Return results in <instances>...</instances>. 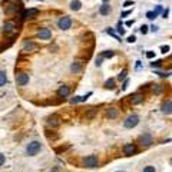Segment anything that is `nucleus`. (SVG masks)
<instances>
[{
    "instance_id": "nucleus-1",
    "label": "nucleus",
    "mask_w": 172,
    "mask_h": 172,
    "mask_svg": "<svg viewBox=\"0 0 172 172\" xmlns=\"http://www.w3.org/2000/svg\"><path fill=\"white\" fill-rule=\"evenodd\" d=\"M40 148H42V145H40L39 141H32V142L26 146V152H27L29 156H34L39 151H40Z\"/></svg>"
},
{
    "instance_id": "nucleus-2",
    "label": "nucleus",
    "mask_w": 172,
    "mask_h": 172,
    "mask_svg": "<svg viewBox=\"0 0 172 172\" xmlns=\"http://www.w3.org/2000/svg\"><path fill=\"white\" fill-rule=\"evenodd\" d=\"M138 123H139V116H138V115H129V116L125 119L123 126L128 128V129H132V128H135Z\"/></svg>"
},
{
    "instance_id": "nucleus-3",
    "label": "nucleus",
    "mask_w": 172,
    "mask_h": 172,
    "mask_svg": "<svg viewBox=\"0 0 172 172\" xmlns=\"http://www.w3.org/2000/svg\"><path fill=\"white\" fill-rule=\"evenodd\" d=\"M57 26H59V29H62V30H67V29H70V26H72V19L69 16L60 17L59 22H57Z\"/></svg>"
},
{
    "instance_id": "nucleus-4",
    "label": "nucleus",
    "mask_w": 172,
    "mask_h": 172,
    "mask_svg": "<svg viewBox=\"0 0 172 172\" xmlns=\"http://www.w3.org/2000/svg\"><path fill=\"white\" fill-rule=\"evenodd\" d=\"M83 164L86 168H90V169H93V168H98V158L95 155H89L85 158V161H83Z\"/></svg>"
},
{
    "instance_id": "nucleus-5",
    "label": "nucleus",
    "mask_w": 172,
    "mask_h": 172,
    "mask_svg": "<svg viewBox=\"0 0 172 172\" xmlns=\"http://www.w3.org/2000/svg\"><path fill=\"white\" fill-rule=\"evenodd\" d=\"M17 10H20V4L16 3V1H10L7 4H4V12H6V15H13V13H16Z\"/></svg>"
},
{
    "instance_id": "nucleus-6",
    "label": "nucleus",
    "mask_w": 172,
    "mask_h": 172,
    "mask_svg": "<svg viewBox=\"0 0 172 172\" xmlns=\"http://www.w3.org/2000/svg\"><path fill=\"white\" fill-rule=\"evenodd\" d=\"M139 143L142 145V146H151L152 145V135L151 133H148V132H145V133H142L139 136Z\"/></svg>"
},
{
    "instance_id": "nucleus-7",
    "label": "nucleus",
    "mask_w": 172,
    "mask_h": 172,
    "mask_svg": "<svg viewBox=\"0 0 172 172\" xmlns=\"http://www.w3.org/2000/svg\"><path fill=\"white\" fill-rule=\"evenodd\" d=\"M36 49H37V45H36L34 42H32V40H25L22 52L27 53V52H33V50H36Z\"/></svg>"
},
{
    "instance_id": "nucleus-8",
    "label": "nucleus",
    "mask_w": 172,
    "mask_h": 172,
    "mask_svg": "<svg viewBox=\"0 0 172 172\" xmlns=\"http://www.w3.org/2000/svg\"><path fill=\"white\" fill-rule=\"evenodd\" d=\"M16 82L19 86H25L29 83V75L27 73H19L16 76Z\"/></svg>"
},
{
    "instance_id": "nucleus-9",
    "label": "nucleus",
    "mask_w": 172,
    "mask_h": 172,
    "mask_svg": "<svg viewBox=\"0 0 172 172\" xmlns=\"http://www.w3.org/2000/svg\"><path fill=\"white\" fill-rule=\"evenodd\" d=\"M37 36L40 37L42 40H49L50 37H52V32H50L49 29L43 27V29H40V30L37 32Z\"/></svg>"
},
{
    "instance_id": "nucleus-10",
    "label": "nucleus",
    "mask_w": 172,
    "mask_h": 172,
    "mask_svg": "<svg viewBox=\"0 0 172 172\" xmlns=\"http://www.w3.org/2000/svg\"><path fill=\"white\" fill-rule=\"evenodd\" d=\"M161 111H162V113H165V115H171L172 113V100L164 102L162 106H161Z\"/></svg>"
},
{
    "instance_id": "nucleus-11",
    "label": "nucleus",
    "mask_w": 172,
    "mask_h": 172,
    "mask_svg": "<svg viewBox=\"0 0 172 172\" xmlns=\"http://www.w3.org/2000/svg\"><path fill=\"white\" fill-rule=\"evenodd\" d=\"M123 151H125V155L126 156H132L136 152V146H135V143H126L125 148H123Z\"/></svg>"
},
{
    "instance_id": "nucleus-12",
    "label": "nucleus",
    "mask_w": 172,
    "mask_h": 172,
    "mask_svg": "<svg viewBox=\"0 0 172 172\" xmlns=\"http://www.w3.org/2000/svg\"><path fill=\"white\" fill-rule=\"evenodd\" d=\"M118 115H119V109L118 108H108L106 109V116L109 118V119H115V118H118Z\"/></svg>"
},
{
    "instance_id": "nucleus-13",
    "label": "nucleus",
    "mask_w": 172,
    "mask_h": 172,
    "mask_svg": "<svg viewBox=\"0 0 172 172\" xmlns=\"http://www.w3.org/2000/svg\"><path fill=\"white\" fill-rule=\"evenodd\" d=\"M129 100H131L132 105H139V103L143 102V96L139 95V93H135V95H131V96H129Z\"/></svg>"
},
{
    "instance_id": "nucleus-14",
    "label": "nucleus",
    "mask_w": 172,
    "mask_h": 172,
    "mask_svg": "<svg viewBox=\"0 0 172 172\" xmlns=\"http://www.w3.org/2000/svg\"><path fill=\"white\" fill-rule=\"evenodd\" d=\"M59 123H60V118H59L57 115H52V116H49V118H48V125H49V126H52V128L57 126Z\"/></svg>"
},
{
    "instance_id": "nucleus-15",
    "label": "nucleus",
    "mask_w": 172,
    "mask_h": 172,
    "mask_svg": "<svg viewBox=\"0 0 172 172\" xmlns=\"http://www.w3.org/2000/svg\"><path fill=\"white\" fill-rule=\"evenodd\" d=\"M69 93H70V89H69V86H66V85L60 86L59 90H57V95H59L60 98H66V96H69Z\"/></svg>"
},
{
    "instance_id": "nucleus-16",
    "label": "nucleus",
    "mask_w": 172,
    "mask_h": 172,
    "mask_svg": "<svg viewBox=\"0 0 172 172\" xmlns=\"http://www.w3.org/2000/svg\"><path fill=\"white\" fill-rule=\"evenodd\" d=\"M111 12H112V9H111V6H109L108 3H103V4L99 7V13H100L102 16H108Z\"/></svg>"
},
{
    "instance_id": "nucleus-17",
    "label": "nucleus",
    "mask_w": 172,
    "mask_h": 172,
    "mask_svg": "<svg viewBox=\"0 0 172 172\" xmlns=\"http://www.w3.org/2000/svg\"><path fill=\"white\" fill-rule=\"evenodd\" d=\"M70 70H72L73 73H79V72L82 70V63H79V62H73L72 66H70Z\"/></svg>"
},
{
    "instance_id": "nucleus-18",
    "label": "nucleus",
    "mask_w": 172,
    "mask_h": 172,
    "mask_svg": "<svg viewBox=\"0 0 172 172\" xmlns=\"http://www.w3.org/2000/svg\"><path fill=\"white\" fill-rule=\"evenodd\" d=\"M15 30V23H12V22H7V23H4L3 26V32L4 33H10Z\"/></svg>"
},
{
    "instance_id": "nucleus-19",
    "label": "nucleus",
    "mask_w": 172,
    "mask_h": 172,
    "mask_svg": "<svg viewBox=\"0 0 172 172\" xmlns=\"http://www.w3.org/2000/svg\"><path fill=\"white\" fill-rule=\"evenodd\" d=\"M37 9H29V10H26V19H33V17L37 16Z\"/></svg>"
},
{
    "instance_id": "nucleus-20",
    "label": "nucleus",
    "mask_w": 172,
    "mask_h": 172,
    "mask_svg": "<svg viewBox=\"0 0 172 172\" xmlns=\"http://www.w3.org/2000/svg\"><path fill=\"white\" fill-rule=\"evenodd\" d=\"M162 90H164V86H162V85H159V83L152 85V92H154L155 95H161V93H162Z\"/></svg>"
},
{
    "instance_id": "nucleus-21",
    "label": "nucleus",
    "mask_w": 172,
    "mask_h": 172,
    "mask_svg": "<svg viewBox=\"0 0 172 172\" xmlns=\"http://www.w3.org/2000/svg\"><path fill=\"white\" fill-rule=\"evenodd\" d=\"M81 7H82V3H81L79 0H73V1L70 3V9H72V10H75V12L81 10Z\"/></svg>"
},
{
    "instance_id": "nucleus-22",
    "label": "nucleus",
    "mask_w": 172,
    "mask_h": 172,
    "mask_svg": "<svg viewBox=\"0 0 172 172\" xmlns=\"http://www.w3.org/2000/svg\"><path fill=\"white\" fill-rule=\"evenodd\" d=\"M6 82H7V76H6V72L0 70V86L6 85Z\"/></svg>"
},
{
    "instance_id": "nucleus-23",
    "label": "nucleus",
    "mask_w": 172,
    "mask_h": 172,
    "mask_svg": "<svg viewBox=\"0 0 172 172\" xmlns=\"http://www.w3.org/2000/svg\"><path fill=\"white\" fill-rule=\"evenodd\" d=\"M105 88L106 89H115V79H108L105 82Z\"/></svg>"
},
{
    "instance_id": "nucleus-24",
    "label": "nucleus",
    "mask_w": 172,
    "mask_h": 172,
    "mask_svg": "<svg viewBox=\"0 0 172 172\" xmlns=\"http://www.w3.org/2000/svg\"><path fill=\"white\" fill-rule=\"evenodd\" d=\"M113 55H115V53L112 52V50H106V52H103L100 56L103 57V59H111V57H113Z\"/></svg>"
},
{
    "instance_id": "nucleus-25",
    "label": "nucleus",
    "mask_w": 172,
    "mask_h": 172,
    "mask_svg": "<svg viewBox=\"0 0 172 172\" xmlns=\"http://www.w3.org/2000/svg\"><path fill=\"white\" fill-rule=\"evenodd\" d=\"M142 172H156V169L154 165H146V166H143V171Z\"/></svg>"
},
{
    "instance_id": "nucleus-26",
    "label": "nucleus",
    "mask_w": 172,
    "mask_h": 172,
    "mask_svg": "<svg viewBox=\"0 0 172 172\" xmlns=\"http://www.w3.org/2000/svg\"><path fill=\"white\" fill-rule=\"evenodd\" d=\"M106 32L109 33L111 36H113V37H115V39H116V40H119V42H121V37H119V36H118V34H116V33H115L113 30L111 29V27H109V29H106Z\"/></svg>"
},
{
    "instance_id": "nucleus-27",
    "label": "nucleus",
    "mask_w": 172,
    "mask_h": 172,
    "mask_svg": "<svg viewBox=\"0 0 172 172\" xmlns=\"http://www.w3.org/2000/svg\"><path fill=\"white\" fill-rule=\"evenodd\" d=\"M162 12H164V9H162V6H161V4H158V6L155 7V10H154V13H155L156 16H158V15H161Z\"/></svg>"
},
{
    "instance_id": "nucleus-28",
    "label": "nucleus",
    "mask_w": 172,
    "mask_h": 172,
    "mask_svg": "<svg viewBox=\"0 0 172 172\" xmlns=\"http://www.w3.org/2000/svg\"><path fill=\"white\" fill-rule=\"evenodd\" d=\"M126 75H128V72H126V70H125V69H123L122 72H121V73H119V76H118V79H119V81H123V79H125V78H126Z\"/></svg>"
},
{
    "instance_id": "nucleus-29",
    "label": "nucleus",
    "mask_w": 172,
    "mask_h": 172,
    "mask_svg": "<svg viewBox=\"0 0 172 172\" xmlns=\"http://www.w3.org/2000/svg\"><path fill=\"white\" fill-rule=\"evenodd\" d=\"M118 33H119L121 36H122V34H125V29H122V23H121V22L118 23Z\"/></svg>"
},
{
    "instance_id": "nucleus-30",
    "label": "nucleus",
    "mask_w": 172,
    "mask_h": 172,
    "mask_svg": "<svg viewBox=\"0 0 172 172\" xmlns=\"http://www.w3.org/2000/svg\"><path fill=\"white\" fill-rule=\"evenodd\" d=\"M146 17L149 19V20H154V19L156 17V15L154 13V12H148V13H146Z\"/></svg>"
},
{
    "instance_id": "nucleus-31",
    "label": "nucleus",
    "mask_w": 172,
    "mask_h": 172,
    "mask_svg": "<svg viewBox=\"0 0 172 172\" xmlns=\"http://www.w3.org/2000/svg\"><path fill=\"white\" fill-rule=\"evenodd\" d=\"M161 52H162V53H168V52H169V46H168V45L161 46Z\"/></svg>"
},
{
    "instance_id": "nucleus-32",
    "label": "nucleus",
    "mask_w": 172,
    "mask_h": 172,
    "mask_svg": "<svg viewBox=\"0 0 172 172\" xmlns=\"http://www.w3.org/2000/svg\"><path fill=\"white\" fill-rule=\"evenodd\" d=\"M128 85H129V79H125L122 83V90H126L128 89Z\"/></svg>"
},
{
    "instance_id": "nucleus-33",
    "label": "nucleus",
    "mask_w": 172,
    "mask_h": 172,
    "mask_svg": "<svg viewBox=\"0 0 172 172\" xmlns=\"http://www.w3.org/2000/svg\"><path fill=\"white\" fill-rule=\"evenodd\" d=\"M129 6H133V1H132V0H126V1H123V7H129Z\"/></svg>"
},
{
    "instance_id": "nucleus-34",
    "label": "nucleus",
    "mask_w": 172,
    "mask_h": 172,
    "mask_svg": "<svg viewBox=\"0 0 172 172\" xmlns=\"http://www.w3.org/2000/svg\"><path fill=\"white\" fill-rule=\"evenodd\" d=\"M146 57L148 59H154V57H155V52H152V50L146 52Z\"/></svg>"
},
{
    "instance_id": "nucleus-35",
    "label": "nucleus",
    "mask_w": 172,
    "mask_h": 172,
    "mask_svg": "<svg viewBox=\"0 0 172 172\" xmlns=\"http://www.w3.org/2000/svg\"><path fill=\"white\" fill-rule=\"evenodd\" d=\"M81 98H82V96H75L73 99H70V103H78V102H81Z\"/></svg>"
},
{
    "instance_id": "nucleus-36",
    "label": "nucleus",
    "mask_w": 172,
    "mask_h": 172,
    "mask_svg": "<svg viewBox=\"0 0 172 172\" xmlns=\"http://www.w3.org/2000/svg\"><path fill=\"white\" fill-rule=\"evenodd\" d=\"M161 63H162L161 60H156V62H152V63H151V66H152V67H159V66H161Z\"/></svg>"
},
{
    "instance_id": "nucleus-37",
    "label": "nucleus",
    "mask_w": 172,
    "mask_h": 172,
    "mask_svg": "<svg viewBox=\"0 0 172 172\" xmlns=\"http://www.w3.org/2000/svg\"><path fill=\"white\" fill-rule=\"evenodd\" d=\"M155 73H156V75H159L161 78H168V76L171 75V73H164V72H155Z\"/></svg>"
},
{
    "instance_id": "nucleus-38",
    "label": "nucleus",
    "mask_w": 172,
    "mask_h": 172,
    "mask_svg": "<svg viewBox=\"0 0 172 172\" xmlns=\"http://www.w3.org/2000/svg\"><path fill=\"white\" fill-rule=\"evenodd\" d=\"M141 32L143 33V34H146V33H148V26H145V25L141 26Z\"/></svg>"
},
{
    "instance_id": "nucleus-39",
    "label": "nucleus",
    "mask_w": 172,
    "mask_h": 172,
    "mask_svg": "<svg viewBox=\"0 0 172 172\" xmlns=\"http://www.w3.org/2000/svg\"><path fill=\"white\" fill-rule=\"evenodd\" d=\"M128 42H129V43H135V42H136V37L132 34V36H129V37H128Z\"/></svg>"
},
{
    "instance_id": "nucleus-40",
    "label": "nucleus",
    "mask_w": 172,
    "mask_h": 172,
    "mask_svg": "<svg viewBox=\"0 0 172 172\" xmlns=\"http://www.w3.org/2000/svg\"><path fill=\"white\" fill-rule=\"evenodd\" d=\"M90 95H92V92H89V93H86V95H85V96H82V98H81V102H85V100H86V99L89 98Z\"/></svg>"
},
{
    "instance_id": "nucleus-41",
    "label": "nucleus",
    "mask_w": 172,
    "mask_h": 172,
    "mask_svg": "<svg viewBox=\"0 0 172 172\" xmlns=\"http://www.w3.org/2000/svg\"><path fill=\"white\" fill-rule=\"evenodd\" d=\"M131 13H132V10H125V12H123L122 15H121V16H122V17H126V16H129Z\"/></svg>"
},
{
    "instance_id": "nucleus-42",
    "label": "nucleus",
    "mask_w": 172,
    "mask_h": 172,
    "mask_svg": "<svg viewBox=\"0 0 172 172\" xmlns=\"http://www.w3.org/2000/svg\"><path fill=\"white\" fill-rule=\"evenodd\" d=\"M4 162H6V158H4V155H1V154H0V166L4 164Z\"/></svg>"
},
{
    "instance_id": "nucleus-43",
    "label": "nucleus",
    "mask_w": 172,
    "mask_h": 172,
    "mask_svg": "<svg viewBox=\"0 0 172 172\" xmlns=\"http://www.w3.org/2000/svg\"><path fill=\"white\" fill-rule=\"evenodd\" d=\"M102 60H103V57L99 56L98 59H96V66H100V65H102Z\"/></svg>"
},
{
    "instance_id": "nucleus-44",
    "label": "nucleus",
    "mask_w": 172,
    "mask_h": 172,
    "mask_svg": "<svg viewBox=\"0 0 172 172\" xmlns=\"http://www.w3.org/2000/svg\"><path fill=\"white\" fill-rule=\"evenodd\" d=\"M168 15H169V9H166V10H164V12H162V17H165V19L168 17Z\"/></svg>"
},
{
    "instance_id": "nucleus-45",
    "label": "nucleus",
    "mask_w": 172,
    "mask_h": 172,
    "mask_svg": "<svg viewBox=\"0 0 172 172\" xmlns=\"http://www.w3.org/2000/svg\"><path fill=\"white\" fill-rule=\"evenodd\" d=\"M125 25H126V27H131V26L133 25V20H126V23H125Z\"/></svg>"
},
{
    "instance_id": "nucleus-46",
    "label": "nucleus",
    "mask_w": 172,
    "mask_h": 172,
    "mask_svg": "<svg viewBox=\"0 0 172 172\" xmlns=\"http://www.w3.org/2000/svg\"><path fill=\"white\" fill-rule=\"evenodd\" d=\"M151 30H152V32H158V27H156L155 25H154V26H151Z\"/></svg>"
},
{
    "instance_id": "nucleus-47",
    "label": "nucleus",
    "mask_w": 172,
    "mask_h": 172,
    "mask_svg": "<svg viewBox=\"0 0 172 172\" xmlns=\"http://www.w3.org/2000/svg\"><path fill=\"white\" fill-rule=\"evenodd\" d=\"M108 1H109V0H103V3H108Z\"/></svg>"
},
{
    "instance_id": "nucleus-48",
    "label": "nucleus",
    "mask_w": 172,
    "mask_h": 172,
    "mask_svg": "<svg viewBox=\"0 0 172 172\" xmlns=\"http://www.w3.org/2000/svg\"><path fill=\"white\" fill-rule=\"evenodd\" d=\"M37 1H43V0H37Z\"/></svg>"
},
{
    "instance_id": "nucleus-49",
    "label": "nucleus",
    "mask_w": 172,
    "mask_h": 172,
    "mask_svg": "<svg viewBox=\"0 0 172 172\" xmlns=\"http://www.w3.org/2000/svg\"><path fill=\"white\" fill-rule=\"evenodd\" d=\"M171 164H172V158H171Z\"/></svg>"
}]
</instances>
